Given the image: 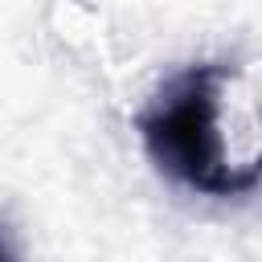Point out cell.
I'll list each match as a JSON object with an SVG mask.
<instances>
[{"mask_svg": "<svg viewBox=\"0 0 262 262\" xmlns=\"http://www.w3.org/2000/svg\"><path fill=\"white\" fill-rule=\"evenodd\" d=\"M4 254H8V250H4V242H0V258H4Z\"/></svg>", "mask_w": 262, "mask_h": 262, "instance_id": "obj_2", "label": "cell"}, {"mask_svg": "<svg viewBox=\"0 0 262 262\" xmlns=\"http://www.w3.org/2000/svg\"><path fill=\"white\" fill-rule=\"evenodd\" d=\"M225 78L221 61H201L180 70L160 86V94L139 111L135 127L151 164L205 196H242L262 184V156L250 164H225L217 135V86Z\"/></svg>", "mask_w": 262, "mask_h": 262, "instance_id": "obj_1", "label": "cell"}]
</instances>
